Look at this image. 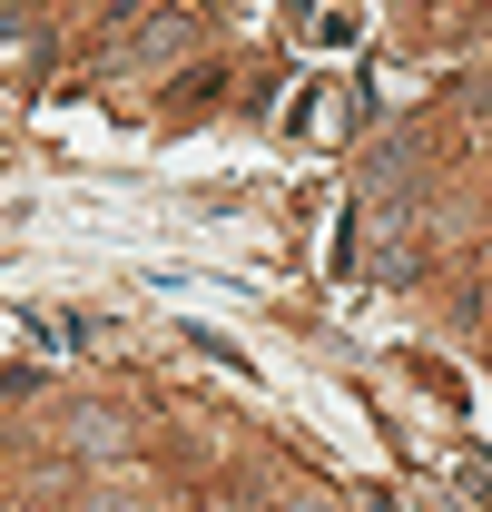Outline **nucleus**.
I'll return each mask as SVG.
<instances>
[{
    "instance_id": "1",
    "label": "nucleus",
    "mask_w": 492,
    "mask_h": 512,
    "mask_svg": "<svg viewBox=\"0 0 492 512\" xmlns=\"http://www.w3.org/2000/svg\"><path fill=\"white\" fill-rule=\"evenodd\" d=\"M69 444L109 463V453H128V424H119V414H69Z\"/></svg>"
}]
</instances>
